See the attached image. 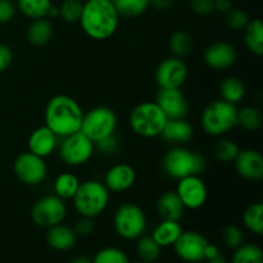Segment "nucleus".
Returning a JSON list of instances; mask_svg holds the SVG:
<instances>
[{
	"label": "nucleus",
	"mask_w": 263,
	"mask_h": 263,
	"mask_svg": "<svg viewBox=\"0 0 263 263\" xmlns=\"http://www.w3.org/2000/svg\"><path fill=\"white\" fill-rule=\"evenodd\" d=\"M79 185L80 180L76 175L63 172L57 176L55 181H54V194L63 200L72 199L73 195L76 194Z\"/></svg>",
	"instance_id": "nucleus-27"
},
{
	"label": "nucleus",
	"mask_w": 263,
	"mask_h": 263,
	"mask_svg": "<svg viewBox=\"0 0 263 263\" xmlns=\"http://www.w3.org/2000/svg\"><path fill=\"white\" fill-rule=\"evenodd\" d=\"M48 15L49 17H57V15H59V8L51 5L50 9H49V12H48Z\"/></svg>",
	"instance_id": "nucleus-50"
},
{
	"label": "nucleus",
	"mask_w": 263,
	"mask_h": 263,
	"mask_svg": "<svg viewBox=\"0 0 263 263\" xmlns=\"http://www.w3.org/2000/svg\"><path fill=\"white\" fill-rule=\"evenodd\" d=\"M73 231L76 233L77 236H87L94 231V222L92 218L81 217L79 221L74 223Z\"/></svg>",
	"instance_id": "nucleus-43"
},
{
	"label": "nucleus",
	"mask_w": 263,
	"mask_h": 263,
	"mask_svg": "<svg viewBox=\"0 0 263 263\" xmlns=\"http://www.w3.org/2000/svg\"><path fill=\"white\" fill-rule=\"evenodd\" d=\"M174 0H149V5L157 10H167L172 7Z\"/></svg>",
	"instance_id": "nucleus-45"
},
{
	"label": "nucleus",
	"mask_w": 263,
	"mask_h": 263,
	"mask_svg": "<svg viewBox=\"0 0 263 263\" xmlns=\"http://www.w3.org/2000/svg\"><path fill=\"white\" fill-rule=\"evenodd\" d=\"M200 125L207 135H223L238 125V108L222 99L215 100L203 110Z\"/></svg>",
	"instance_id": "nucleus-5"
},
{
	"label": "nucleus",
	"mask_w": 263,
	"mask_h": 263,
	"mask_svg": "<svg viewBox=\"0 0 263 263\" xmlns=\"http://www.w3.org/2000/svg\"><path fill=\"white\" fill-rule=\"evenodd\" d=\"M194 135L192 125L185 118L182 120H167L161 136L167 143L176 144H186Z\"/></svg>",
	"instance_id": "nucleus-22"
},
{
	"label": "nucleus",
	"mask_w": 263,
	"mask_h": 263,
	"mask_svg": "<svg viewBox=\"0 0 263 263\" xmlns=\"http://www.w3.org/2000/svg\"><path fill=\"white\" fill-rule=\"evenodd\" d=\"M82 117L80 104L68 95H55L46 104L45 126L61 138L80 131Z\"/></svg>",
	"instance_id": "nucleus-2"
},
{
	"label": "nucleus",
	"mask_w": 263,
	"mask_h": 263,
	"mask_svg": "<svg viewBox=\"0 0 263 263\" xmlns=\"http://www.w3.org/2000/svg\"><path fill=\"white\" fill-rule=\"evenodd\" d=\"M117 127V116L108 107H95L84 115L81 131L92 143L115 134Z\"/></svg>",
	"instance_id": "nucleus-8"
},
{
	"label": "nucleus",
	"mask_w": 263,
	"mask_h": 263,
	"mask_svg": "<svg viewBox=\"0 0 263 263\" xmlns=\"http://www.w3.org/2000/svg\"><path fill=\"white\" fill-rule=\"evenodd\" d=\"M92 263H128L126 253L115 247L100 249L92 258Z\"/></svg>",
	"instance_id": "nucleus-37"
},
{
	"label": "nucleus",
	"mask_w": 263,
	"mask_h": 263,
	"mask_svg": "<svg viewBox=\"0 0 263 263\" xmlns=\"http://www.w3.org/2000/svg\"><path fill=\"white\" fill-rule=\"evenodd\" d=\"M193 39L186 31H175L168 39V49L172 57L184 58L192 51Z\"/></svg>",
	"instance_id": "nucleus-29"
},
{
	"label": "nucleus",
	"mask_w": 263,
	"mask_h": 263,
	"mask_svg": "<svg viewBox=\"0 0 263 263\" xmlns=\"http://www.w3.org/2000/svg\"><path fill=\"white\" fill-rule=\"evenodd\" d=\"M95 151V145L86 135L77 131L64 136L59 146V157L67 166H81L90 161Z\"/></svg>",
	"instance_id": "nucleus-9"
},
{
	"label": "nucleus",
	"mask_w": 263,
	"mask_h": 263,
	"mask_svg": "<svg viewBox=\"0 0 263 263\" xmlns=\"http://www.w3.org/2000/svg\"><path fill=\"white\" fill-rule=\"evenodd\" d=\"M226 14V25L231 28V30H244L246 26L248 25L249 17L244 10L241 9H235V8H231L229 12L225 13Z\"/></svg>",
	"instance_id": "nucleus-39"
},
{
	"label": "nucleus",
	"mask_w": 263,
	"mask_h": 263,
	"mask_svg": "<svg viewBox=\"0 0 263 263\" xmlns=\"http://www.w3.org/2000/svg\"><path fill=\"white\" fill-rule=\"evenodd\" d=\"M17 13V5L13 0H0V25L10 22Z\"/></svg>",
	"instance_id": "nucleus-41"
},
{
	"label": "nucleus",
	"mask_w": 263,
	"mask_h": 263,
	"mask_svg": "<svg viewBox=\"0 0 263 263\" xmlns=\"http://www.w3.org/2000/svg\"><path fill=\"white\" fill-rule=\"evenodd\" d=\"M67 215V205L63 199L55 194L40 198L31 210L33 223L40 228L49 229L63 222Z\"/></svg>",
	"instance_id": "nucleus-10"
},
{
	"label": "nucleus",
	"mask_w": 263,
	"mask_h": 263,
	"mask_svg": "<svg viewBox=\"0 0 263 263\" xmlns=\"http://www.w3.org/2000/svg\"><path fill=\"white\" fill-rule=\"evenodd\" d=\"M189 5L194 13L208 15L215 12V0H189Z\"/></svg>",
	"instance_id": "nucleus-42"
},
{
	"label": "nucleus",
	"mask_w": 263,
	"mask_h": 263,
	"mask_svg": "<svg viewBox=\"0 0 263 263\" xmlns=\"http://www.w3.org/2000/svg\"><path fill=\"white\" fill-rule=\"evenodd\" d=\"M156 103L168 120H182L189 113V104L181 89H159Z\"/></svg>",
	"instance_id": "nucleus-15"
},
{
	"label": "nucleus",
	"mask_w": 263,
	"mask_h": 263,
	"mask_svg": "<svg viewBox=\"0 0 263 263\" xmlns=\"http://www.w3.org/2000/svg\"><path fill=\"white\" fill-rule=\"evenodd\" d=\"M76 240L77 235L73 229L62 225V223L53 226V228H49L48 233H46V243H48V246L59 252L69 251L71 248H73Z\"/></svg>",
	"instance_id": "nucleus-21"
},
{
	"label": "nucleus",
	"mask_w": 263,
	"mask_h": 263,
	"mask_svg": "<svg viewBox=\"0 0 263 263\" xmlns=\"http://www.w3.org/2000/svg\"><path fill=\"white\" fill-rule=\"evenodd\" d=\"M244 43L247 49L256 55L263 54V25L261 20L249 21L244 28Z\"/></svg>",
	"instance_id": "nucleus-25"
},
{
	"label": "nucleus",
	"mask_w": 263,
	"mask_h": 263,
	"mask_svg": "<svg viewBox=\"0 0 263 263\" xmlns=\"http://www.w3.org/2000/svg\"><path fill=\"white\" fill-rule=\"evenodd\" d=\"M58 136L45 125L35 128L28 138V152L45 158L49 157L57 148Z\"/></svg>",
	"instance_id": "nucleus-19"
},
{
	"label": "nucleus",
	"mask_w": 263,
	"mask_h": 263,
	"mask_svg": "<svg viewBox=\"0 0 263 263\" xmlns=\"http://www.w3.org/2000/svg\"><path fill=\"white\" fill-rule=\"evenodd\" d=\"M79 22L90 39L103 41L115 35L120 25V15L112 0H87L84 3Z\"/></svg>",
	"instance_id": "nucleus-1"
},
{
	"label": "nucleus",
	"mask_w": 263,
	"mask_h": 263,
	"mask_svg": "<svg viewBox=\"0 0 263 263\" xmlns=\"http://www.w3.org/2000/svg\"><path fill=\"white\" fill-rule=\"evenodd\" d=\"M244 226L256 235L263 233V204L261 202L249 205L243 213Z\"/></svg>",
	"instance_id": "nucleus-31"
},
{
	"label": "nucleus",
	"mask_w": 263,
	"mask_h": 263,
	"mask_svg": "<svg viewBox=\"0 0 263 263\" xmlns=\"http://www.w3.org/2000/svg\"><path fill=\"white\" fill-rule=\"evenodd\" d=\"M233 263H263V252L256 244H241L234 253Z\"/></svg>",
	"instance_id": "nucleus-34"
},
{
	"label": "nucleus",
	"mask_w": 263,
	"mask_h": 263,
	"mask_svg": "<svg viewBox=\"0 0 263 263\" xmlns=\"http://www.w3.org/2000/svg\"><path fill=\"white\" fill-rule=\"evenodd\" d=\"M262 113L258 108L247 105L238 109V125L247 131H256L262 126Z\"/></svg>",
	"instance_id": "nucleus-33"
},
{
	"label": "nucleus",
	"mask_w": 263,
	"mask_h": 263,
	"mask_svg": "<svg viewBox=\"0 0 263 263\" xmlns=\"http://www.w3.org/2000/svg\"><path fill=\"white\" fill-rule=\"evenodd\" d=\"M138 263H148V262H143V261H140V262H138Z\"/></svg>",
	"instance_id": "nucleus-51"
},
{
	"label": "nucleus",
	"mask_w": 263,
	"mask_h": 263,
	"mask_svg": "<svg viewBox=\"0 0 263 263\" xmlns=\"http://www.w3.org/2000/svg\"><path fill=\"white\" fill-rule=\"evenodd\" d=\"M167 116L156 102H143L130 113L128 122L136 135L141 138H156L162 134Z\"/></svg>",
	"instance_id": "nucleus-6"
},
{
	"label": "nucleus",
	"mask_w": 263,
	"mask_h": 263,
	"mask_svg": "<svg viewBox=\"0 0 263 263\" xmlns=\"http://www.w3.org/2000/svg\"><path fill=\"white\" fill-rule=\"evenodd\" d=\"M118 15L123 18H135L145 13L149 0H112Z\"/></svg>",
	"instance_id": "nucleus-30"
},
{
	"label": "nucleus",
	"mask_w": 263,
	"mask_h": 263,
	"mask_svg": "<svg viewBox=\"0 0 263 263\" xmlns=\"http://www.w3.org/2000/svg\"><path fill=\"white\" fill-rule=\"evenodd\" d=\"M233 8L231 0H215V10L221 13H226Z\"/></svg>",
	"instance_id": "nucleus-46"
},
{
	"label": "nucleus",
	"mask_w": 263,
	"mask_h": 263,
	"mask_svg": "<svg viewBox=\"0 0 263 263\" xmlns=\"http://www.w3.org/2000/svg\"><path fill=\"white\" fill-rule=\"evenodd\" d=\"M161 249L162 247H159L152 236L141 235L136 244V252H138L139 258L143 262H156L161 257Z\"/></svg>",
	"instance_id": "nucleus-32"
},
{
	"label": "nucleus",
	"mask_w": 263,
	"mask_h": 263,
	"mask_svg": "<svg viewBox=\"0 0 263 263\" xmlns=\"http://www.w3.org/2000/svg\"><path fill=\"white\" fill-rule=\"evenodd\" d=\"M71 263H92V259H90L89 257L81 256V257H76V258L72 259Z\"/></svg>",
	"instance_id": "nucleus-49"
},
{
	"label": "nucleus",
	"mask_w": 263,
	"mask_h": 263,
	"mask_svg": "<svg viewBox=\"0 0 263 263\" xmlns=\"http://www.w3.org/2000/svg\"><path fill=\"white\" fill-rule=\"evenodd\" d=\"M185 210L186 208L176 192H164L157 200V213L161 220L180 221L184 216Z\"/></svg>",
	"instance_id": "nucleus-20"
},
{
	"label": "nucleus",
	"mask_w": 263,
	"mask_h": 263,
	"mask_svg": "<svg viewBox=\"0 0 263 263\" xmlns=\"http://www.w3.org/2000/svg\"><path fill=\"white\" fill-rule=\"evenodd\" d=\"M220 94L222 100L236 105L243 100L244 95H246V85L239 77L228 76L221 82Z\"/></svg>",
	"instance_id": "nucleus-26"
},
{
	"label": "nucleus",
	"mask_w": 263,
	"mask_h": 263,
	"mask_svg": "<svg viewBox=\"0 0 263 263\" xmlns=\"http://www.w3.org/2000/svg\"><path fill=\"white\" fill-rule=\"evenodd\" d=\"M236 172L243 179L249 181H259L263 177V157L253 149H244L239 152L235 161Z\"/></svg>",
	"instance_id": "nucleus-17"
},
{
	"label": "nucleus",
	"mask_w": 263,
	"mask_h": 263,
	"mask_svg": "<svg viewBox=\"0 0 263 263\" xmlns=\"http://www.w3.org/2000/svg\"><path fill=\"white\" fill-rule=\"evenodd\" d=\"M113 226L121 238L127 240L139 239L146 228L145 213L135 203H123L113 216Z\"/></svg>",
	"instance_id": "nucleus-7"
},
{
	"label": "nucleus",
	"mask_w": 263,
	"mask_h": 263,
	"mask_svg": "<svg viewBox=\"0 0 263 263\" xmlns=\"http://www.w3.org/2000/svg\"><path fill=\"white\" fill-rule=\"evenodd\" d=\"M213 152H215L216 158L220 162H223V163H231V162H234L236 159L239 152H240V148H239V145L235 141L222 139V140H218L217 143H216Z\"/></svg>",
	"instance_id": "nucleus-35"
},
{
	"label": "nucleus",
	"mask_w": 263,
	"mask_h": 263,
	"mask_svg": "<svg viewBox=\"0 0 263 263\" xmlns=\"http://www.w3.org/2000/svg\"><path fill=\"white\" fill-rule=\"evenodd\" d=\"M207 167L204 156L198 152L189 151L182 146H175L170 149L163 157L162 168L164 174L179 181L187 176H199Z\"/></svg>",
	"instance_id": "nucleus-3"
},
{
	"label": "nucleus",
	"mask_w": 263,
	"mask_h": 263,
	"mask_svg": "<svg viewBox=\"0 0 263 263\" xmlns=\"http://www.w3.org/2000/svg\"><path fill=\"white\" fill-rule=\"evenodd\" d=\"M136 181V172L130 164L118 163L110 167L104 176V185L109 192L122 193L133 187Z\"/></svg>",
	"instance_id": "nucleus-18"
},
{
	"label": "nucleus",
	"mask_w": 263,
	"mask_h": 263,
	"mask_svg": "<svg viewBox=\"0 0 263 263\" xmlns=\"http://www.w3.org/2000/svg\"><path fill=\"white\" fill-rule=\"evenodd\" d=\"M217 254H220V251H218V248L216 246H213V244H207V247H205L204 249V259L207 261V259H211L213 258V257H216Z\"/></svg>",
	"instance_id": "nucleus-47"
},
{
	"label": "nucleus",
	"mask_w": 263,
	"mask_h": 263,
	"mask_svg": "<svg viewBox=\"0 0 263 263\" xmlns=\"http://www.w3.org/2000/svg\"><path fill=\"white\" fill-rule=\"evenodd\" d=\"M187 79V67L181 58L168 57L156 69V82L159 89H181Z\"/></svg>",
	"instance_id": "nucleus-12"
},
{
	"label": "nucleus",
	"mask_w": 263,
	"mask_h": 263,
	"mask_svg": "<svg viewBox=\"0 0 263 263\" xmlns=\"http://www.w3.org/2000/svg\"><path fill=\"white\" fill-rule=\"evenodd\" d=\"M82 8H84L82 0H63L59 7V15L67 23L79 22Z\"/></svg>",
	"instance_id": "nucleus-36"
},
{
	"label": "nucleus",
	"mask_w": 263,
	"mask_h": 263,
	"mask_svg": "<svg viewBox=\"0 0 263 263\" xmlns=\"http://www.w3.org/2000/svg\"><path fill=\"white\" fill-rule=\"evenodd\" d=\"M13 62V51L5 44H0V73L7 71Z\"/></svg>",
	"instance_id": "nucleus-44"
},
{
	"label": "nucleus",
	"mask_w": 263,
	"mask_h": 263,
	"mask_svg": "<svg viewBox=\"0 0 263 263\" xmlns=\"http://www.w3.org/2000/svg\"><path fill=\"white\" fill-rule=\"evenodd\" d=\"M221 239L228 248L236 249L243 244L244 235L240 228L235 225H228L223 228L222 233H221Z\"/></svg>",
	"instance_id": "nucleus-38"
},
{
	"label": "nucleus",
	"mask_w": 263,
	"mask_h": 263,
	"mask_svg": "<svg viewBox=\"0 0 263 263\" xmlns=\"http://www.w3.org/2000/svg\"><path fill=\"white\" fill-rule=\"evenodd\" d=\"M51 5V0H17L18 9L31 20L45 18Z\"/></svg>",
	"instance_id": "nucleus-28"
},
{
	"label": "nucleus",
	"mask_w": 263,
	"mask_h": 263,
	"mask_svg": "<svg viewBox=\"0 0 263 263\" xmlns=\"http://www.w3.org/2000/svg\"><path fill=\"white\" fill-rule=\"evenodd\" d=\"M205 64L212 69H226L230 68L238 58V53L233 44L226 41H216L211 44L204 51Z\"/></svg>",
	"instance_id": "nucleus-16"
},
{
	"label": "nucleus",
	"mask_w": 263,
	"mask_h": 263,
	"mask_svg": "<svg viewBox=\"0 0 263 263\" xmlns=\"http://www.w3.org/2000/svg\"><path fill=\"white\" fill-rule=\"evenodd\" d=\"M94 145L95 149H98L100 153L105 154V156H109V154H115L118 151V148H120V141H118V139L113 134V135L107 136V138L94 143Z\"/></svg>",
	"instance_id": "nucleus-40"
},
{
	"label": "nucleus",
	"mask_w": 263,
	"mask_h": 263,
	"mask_svg": "<svg viewBox=\"0 0 263 263\" xmlns=\"http://www.w3.org/2000/svg\"><path fill=\"white\" fill-rule=\"evenodd\" d=\"M13 171L21 182L28 186H36L45 180L48 166L41 157L31 152H23L14 159Z\"/></svg>",
	"instance_id": "nucleus-11"
},
{
	"label": "nucleus",
	"mask_w": 263,
	"mask_h": 263,
	"mask_svg": "<svg viewBox=\"0 0 263 263\" xmlns=\"http://www.w3.org/2000/svg\"><path fill=\"white\" fill-rule=\"evenodd\" d=\"M207 263H228V262H226L225 257L220 253V254H217L216 257H213V258L207 259Z\"/></svg>",
	"instance_id": "nucleus-48"
},
{
	"label": "nucleus",
	"mask_w": 263,
	"mask_h": 263,
	"mask_svg": "<svg viewBox=\"0 0 263 263\" xmlns=\"http://www.w3.org/2000/svg\"><path fill=\"white\" fill-rule=\"evenodd\" d=\"M72 200L74 210L81 217L95 218L102 215L107 208L109 203V190L103 182L86 180L80 182Z\"/></svg>",
	"instance_id": "nucleus-4"
},
{
	"label": "nucleus",
	"mask_w": 263,
	"mask_h": 263,
	"mask_svg": "<svg viewBox=\"0 0 263 263\" xmlns=\"http://www.w3.org/2000/svg\"><path fill=\"white\" fill-rule=\"evenodd\" d=\"M176 193L187 210H199L207 202L208 192L199 176H187L177 182Z\"/></svg>",
	"instance_id": "nucleus-14"
},
{
	"label": "nucleus",
	"mask_w": 263,
	"mask_h": 263,
	"mask_svg": "<svg viewBox=\"0 0 263 263\" xmlns=\"http://www.w3.org/2000/svg\"><path fill=\"white\" fill-rule=\"evenodd\" d=\"M208 241L198 231H182L175 241V252L182 261L198 263L204 259V249Z\"/></svg>",
	"instance_id": "nucleus-13"
},
{
	"label": "nucleus",
	"mask_w": 263,
	"mask_h": 263,
	"mask_svg": "<svg viewBox=\"0 0 263 263\" xmlns=\"http://www.w3.org/2000/svg\"><path fill=\"white\" fill-rule=\"evenodd\" d=\"M51 35H53V26L50 21L46 18H37L28 26L27 41L32 46H43L50 41Z\"/></svg>",
	"instance_id": "nucleus-24"
},
{
	"label": "nucleus",
	"mask_w": 263,
	"mask_h": 263,
	"mask_svg": "<svg viewBox=\"0 0 263 263\" xmlns=\"http://www.w3.org/2000/svg\"><path fill=\"white\" fill-rule=\"evenodd\" d=\"M181 233L182 229L179 221L162 220V222L158 223L153 230L152 238L157 241L159 247H170L174 246Z\"/></svg>",
	"instance_id": "nucleus-23"
}]
</instances>
